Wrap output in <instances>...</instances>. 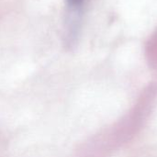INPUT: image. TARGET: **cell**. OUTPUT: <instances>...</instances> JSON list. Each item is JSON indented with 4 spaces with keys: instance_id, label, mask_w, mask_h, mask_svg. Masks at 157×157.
Returning <instances> with one entry per match:
<instances>
[{
    "instance_id": "1",
    "label": "cell",
    "mask_w": 157,
    "mask_h": 157,
    "mask_svg": "<svg viewBox=\"0 0 157 157\" xmlns=\"http://www.w3.org/2000/svg\"><path fill=\"white\" fill-rule=\"evenodd\" d=\"M84 0H67L68 4L72 6H79Z\"/></svg>"
}]
</instances>
